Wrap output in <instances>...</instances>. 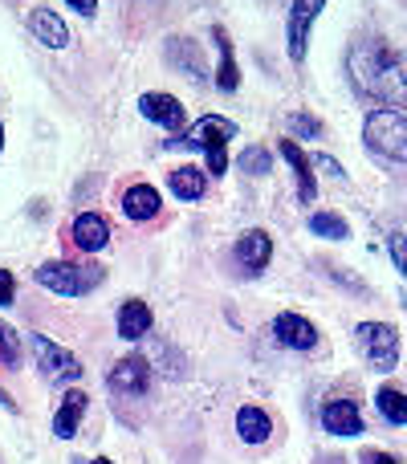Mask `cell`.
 Here are the masks:
<instances>
[{
    "mask_svg": "<svg viewBox=\"0 0 407 464\" xmlns=\"http://www.w3.org/2000/svg\"><path fill=\"white\" fill-rule=\"evenodd\" d=\"M346 65H351V82L359 86V94L383 106H407V62L387 41H359Z\"/></svg>",
    "mask_w": 407,
    "mask_h": 464,
    "instance_id": "6da1fadb",
    "label": "cell"
},
{
    "mask_svg": "<svg viewBox=\"0 0 407 464\" xmlns=\"http://www.w3.org/2000/svg\"><path fill=\"white\" fill-rule=\"evenodd\" d=\"M228 139H237V122L220 119V114H204L200 122L188 127V135L168 139V147H196L208 155V176H224L228 171V151H224Z\"/></svg>",
    "mask_w": 407,
    "mask_h": 464,
    "instance_id": "7a4b0ae2",
    "label": "cell"
},
{
    "mask_svg": "<svg viewBox=\"0 0 407 464\" xmlns=\"http://www.w3.org/2000/svg\"><path fill=\"white\" fill-rule=\"evenodd\" d=\"M363 139H367L371 155H379L383 163H395V168L407 171V114L400 111H375L363 127Z\"/></svg>",
    "mask_w": 407,
    "mask_h": 464,
    "instance_id": "3957f363",
    "label": "cell"
},
{
    "mask_svg": "<svg viewBox=\"0 0 407 464\" xmlns=\"http://www.w3.org/2000/svg\"><path fill=\"white\" fill-rule=\"evenodd\" d=\"M37 281L49 289V294L82 297L102 281V269H94V265H73V261H45L37 269Z\"/></svg>",
    "mask_w": 407,
    "mask_h": 464,
    "instance_id": "277c9868",
    "label": "cell"
},
{
    "mask_svg": "<svg viewBox=\"0 0 407 464\" xmlns=\"http://www.w3.org/2000/svg\"><path fill=\"white\" fill-rule=\"evenodd\" d=\"M354 338H359V351L371 367L395 371V362H400V334H395V326H387V322H363L354 330Z\"/></svg>",
    "mask_w": 407,
    "mask_h": 464,
    "instance_id": "5b68a950",
    "label": "cell"
},
{
    "mask_svg": "<svg viewBox=\"0 0 407 464\" xmlns=\"http://www.w3.org/2000/svg\"><path fill=\"white\" fill-rule=\"evenodd\" d=\"M29 351H33V359H37V367L45 371V379H62V383H73V379L82 375L78 354L65 351V346H57L53 338L29 334Z\"/></svg>",
    "mask_w": 407,
    "mask_h": 464,
    "instance_id": "8992f818",
    "label": "cell"
},
{
    "mask_svg": "<svg viewBox=\"0 0 407 464\" xmlns=\"http://www.w3.org/2000/svg\"><path fill=\"white\" fill-rule=\"evenodd\" d=\"M322 8H326V0H294V5H289L286 33H289V57H294V62H305L310 29H314V21H318Z\"/></svg>",
    "mask_w": 407,
    "mask_h": 464,
    "instance_id": "52a82bcc",
    "label": "cell"
},
{
    "mask_svg": "<svg viewBox=\"0 0 407 464\" xmlns=\"http://www.w3.org/2000/svg\"><path fill=\"white\" fill-rule=\"evenodd\" d=\"M139 111H143L147 122H155V127H163V130H184L188 127L184 102H179L176 94H163V90H151V94L139 98Z\"/></svg>",
    "mask_w": 407,
    "mask_h": 464,
    "instance_id": "ba28073f",
    "label": "cell"
},
{
    "mask_svg": "<svg viewBox=\"0 0 407 464\" xmlns=\"http://www.w3.org/2000/svg\"><path fill=\"white\" fill-rule=\"evenodd\" d=\"M111 387L122 395H143L151 387V362L143 354H127L119 367L111 371Z\"/></svg>",
    "mask_w": 407,
    "mask_h": 464,
    "instance_id": "9c48e42d",
    "label": "cell"
},
{
    "mask_svg": "<svg viewBox=\"0 0 407 464\" xmlns=\"http://www.w3.org/2000/svg\"><path fill=\"white\" fill-rule=\"evenodd\" d=\"M273 334H277L281 346H294V351L318 346V330H314V322L302 318V314H277V318H273Z\"/></svg>",
    "mask_w": 407,
    "mask_h": 464,
    "instance_id": "30bf717a",
    "label": "cell"
},
{
    "mask_svg": "<svg viewBox=\"0 0 407 464\" xmlns=\"http://www.w3.org/2000/svg\"><path fill=\"white\" fill-rule=\"evenodd\" d=\"M237 261H240V269L245 273H265V265L273 261V240H269V232L265 228H253V232H245V237L237 240Z\"/></svg>",
    "mask_w": 407,
    "mask_h": 464,
    "instance_id": "8fae6325",
    "label": "cell"
},
{
    "mask_svg": "<svg viewBox=\"0 0 407 464\" xmlns=\"http://www.w3.org/2000/svg\"><path fill=\"white\" fill-rule=\"evenodd\" d=\"M29 33L45 49H65L70 45V29H65V21L53 13V8H33L29 13Z\"/></svg>",
    "mask_w": 407,
    "mask_h": 464,
    "instance_id": "7c38bea8",
    "label": "cell"
},
{
    "mask_svg": "<svg viewBox=\"0 0 407 464\" xmlns=\"http://www.w3.org/2000/svg\"><path fill=\"white\" fill-rule=\"evenodd\" d=\"M322 424L330 436H363V411L351 400H330L322 408Z\"/></svg>",
    "mask_w": 407,
    "mask_h": 464,
    "instance_id": "4fadbf2b",
    "label": "cell"
},
{
    "mask_svg": "<svg viewBox=\"0 0 407 464\" xmlns=\"http://www.w3.org/2000/svg\"><path fill=\"white\" fill-rule=\"evenodd\" d=\"M281 160L294 168V176H297V196H302L305 204L318 200V184H314V163H310V155H305L302 147L294 143V139H286V143H281Z\"/></svg>",
    "mask_w": 407,
    "mask_h": 464,
    "instance_id": "5bb4252c",
    "label": "cell"
},
{
    "mask_svg": "<svg viewBox=\"0 0 407 464\" xmlns=\"http://www.w3.org/2000/svg\"><path fill=\"white\" fill-rule=\"evenodd\" d=\"M73 240H78V248H86V253H102L106 240H111V228H106V220L98 217V212H82V217L73 220Z\"/></svg>",
    "mask_w": 407,
    "mask_h": 464,
    "instance_id": "9a60e30c",
    "label": "cell"
},
{
    "mask_svg": "<svg viewBox=\"0 0 407 464\" xmlns=\"http://www.w3.org/2000/svg\"><path fill=\"white\" fill-rule=\"evenodd\" d=\"M151 310H147V302H139V297H131V302H122L119 310V334L127 338V343H139V338H147V330H151Z\"/></svg>",
    "mask_w": 407,
    "mask_h": 464,
    "instance_id": "2e32d148",
    "label": "cell"
},
{
    "mask_svg": "<svg viewBox=\"0 0 407 464\" xmlns=\"http://www.w3.org/2000/svg\"><path fill=\"white\" fill-rule=\"evenodd\" d=\"M160 208H163V200L151 184H135L122 192V212H127L131 220H151Z\"/></svg>",
    "mask_w": 407,
    "mask_h": 464,
    "instance_id": "e0dca14e",
    "label": "cell"
},
{
    "mask_svg": "<svg viewBox=\"0 0 407 464\" xmlns=\"http://www.w3.org/2000/svg\"><path fill=\"white\" fill-rule=\"evenodd\" d=\"M237 432H240V440L245 444H265L269 440V432H273V420L265 416L257 403H245V408L237 411Z\"/></svg>",
    "mask_w": 407,
    "mask_h": 464,
    "instance_id": "ac0fdd59",
    "label": "cell"
},
{
    "mask_svg": "<svg viewBox=\"0 0 407 464\" xmlns=\"http://www.w3.org/2000/svg\"><path fill=\"white\" fill-rule=\"evenodd\" d=\"M82 416H86V395H82V392H65V400L57 403V416H53V432L62 436V440H70V436L78 432Z\"/></svg>",
    "mask_w": 407,
    "mask_h": 464,
    "instance_id": "d6986e66",
    "label": "cell"
},
{
    "mask_svg": "<svg viewBox=\"0 0 407 464\" xmlns=\"http://www.w3.org/2000/svg\"><path fill=\"white\" fill-rule=\"evenodd\" d=\"M216 45H220V70H216V86L224 90V94H232V90L240 86V70H237V53H232V41L224 29H216Z\"/></svg>",
    "mask_w": 407,
    "mask_h": 464,
    "instance_id": "ffe728a7",
    "label": "cell"
},
{
    "mask_svg": "<svg viewBox=\"0 0 407 464\" xmlns=\"http://www.w3.org/2000/svg\"><path fill=\"white\" fill-rule=\"evenodd\" d=\"M168 184H171V192L179 196V200H200L204 196V171L200 168H176L168 176Z\"/></svg>",
    "mask_w": 407,
    "mask_h": 464,
    "instance_id": "44dd1931",
    "label": "cell"
},
{
    "mask_svg": "<svg viewBox=\"0 0 407 464\" xmlns=\"http://www.w3.org/2000/svg\"><path fill=\"white\" fill-rule=\"evenodd\" d=\"M379 411H383V420H392V424H407V395L400 387H379L375 395Z\"/></svg>",
    "mask_w": 407,
    "mask_h": 464,
    "instance_id": "7402d4cb",
    "label": "cell"
},
{
    "mask_svg": "<svg viewBox=\"0 0 407 464\" xmlns=\"http://www.w3.org/2000/svg\"><path fill=\"white\" fill-rule=\"evenodd\" d=\"M310 232L322 240H346L351 237V225H346L343 217H334V212H314L310 217Z\"/></svg>",
    "mask_w": 407,
    "mask_h": 464,
    "instance_id": "603a6c76",
    "label": "cell"
},
{
    "mask_svg": "<svg viewBox=\"0 0 407 464\" xmlns=\"http://www.w3.org/2000/svg\"><path fill=\"white\" fill-rule=\"evenodd\" d=\"M237 163H240V171H248V176H269V151H265V147H248Z\"/></svg>",
    "mask_w": 407,
    "mask_h": 464,
    "instance_id": "cb8c5ba5",
    "label": "cell"
},
{
    "mask_svg": "<svg viewBox=\"0 0 407 464\" xmlns=\"http://www.w3.org/2000/svg\"><path fill=\"white\" fill-rule=\"evenodd\" d=\"M21 359V334L0 318V362H16Z\"/></svg>",
    "mask_w": 407,
    "mask_h": 464,
    "instance_id": "d4e9b609",
    "label": "cell"
},
{
    "mask_svg": "<svg viewBox=\"0 0 407 464\" xmlns=\"http://www.w3.org/2000/svg\"><path fill=\"white\" fill-rule=\"evenodd\" d=\"M387 248H392V261H395V269H400L403 277H407V237H403V232H395V237L387 240Z\"/></svg>",
    "mask_w": 407,
    "mask_h": 464,
    "instance_id": "484cf974",
    "label": "cell"
},
{
    "mask_svg": "<svg viewBox=\"0 0 407 464\" xmlns=\"http://www.w3.org/2000/svg\"><path fill=\"white\" fill-rule=\"evenodd\" d=\"M13 297H16V281H13V273L0 269V305H13Z\"/></svg>",
    "mask_w": 407,
    "mask_h": 464,
    "instance_id": "4316f807",
    "label": "cell"
},
{
    "mask_svg": "<svg viewBox=\"0 0 407 464\" xmlns=\"http://www.w3.org/2000/svg\"><path fill=\"white\" fill-rule=\"evenodd\" d=\"M65 5H70L73 13H82V16H94L98 13V0H65Z\"/></svg>",
    "mask_w": 407,
    "mask_h": 464,
    "instance_id": "83f0119b",
    "label": "cell"
},
{
    "mask_svg": "<svg viewBox=\"0 0 407 464\" xmlns=\"http://www.w3.org/2000/svg\"><path fill=\"white\" fill-rule=\"evenodd\" d=\"M363 464H400V460L387 457V452H367V457H363Z\"/></svg>",
    "mask_w": 407,
    "mask_h": 464,
    "instance_id": "f1b7e54d",
    "label": "cell"
},
{
    "mask_svg": "<svg viewBox=\"0 0 407 464\" xmlns=\"http://www.w3.org/2000/svg\"><path fill=\"white\" fill-rule=\"evenodd\" d=\"M297 130H305V135H318V122H314V119H305V114H297Z\"/></svg>",
    "mask_w": 407,
    "mask_h": 464,
    "instance_id": "f546056e",
    "label": "cell"
},
{
    "mask_svg": "<svg viewBox=\"0 0 407 464\" xmlns=\"http://www.w3.org/2000/svg\"><path fill=\"white\" fill-rule=\"evenodd\" d=\"M0 408H5V411H16V403H13V395H8V392H5V387H0Z\"/></svg>",
    "mask_w": 407,
    "mask_h": 464,
    "instance_id": "4dcf8cb0",
    "label": "cell"
},
{
    "mask_svg": "<svg viewBox=\"0 0 407 464\" xmlns=\"http://www.w3.org/2000/svg\"><path fill=\"white\" fill-rule=\"evenodd\" d=\"M0 151H5V122H0Z\"/></svg>",
    "mask_w": 407,
    "mask_h": 464,
    "instance_id": "1f68e13d",
    "label": "cell"
},
{
    "mask_svg": "<svg viewBox=\"0 0 407 464\" xmlns=\"http://www.w3.org/2000/svg\"><path fill=\"white\" fill-rule=\"evenodd\" d=\"M94 464H114V460H106V457H98V460H94Z\"/></svg>",
    "mask_w": 407,
    "mask_h": 464,
    "instance_id": "d6a6232c",
    "label": "cell"
},
{
    "mask_svg": "<svg viewBox=\"0 0 407 464\" xmlns=\"http://www.w3.org/2000/svg\"><path fill=\"white\" fill-rule=\"evenodd\" d=\"M73 464H86V460H73Z\"/></svg>",
    "mask_w": 407,
    "mask_h": 464,
    "instance_id": "836d02e7",
    "label": "cell"
}]
</instances>
